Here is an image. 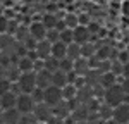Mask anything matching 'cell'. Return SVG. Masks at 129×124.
Masks as SVG:
<instances>
[{
    "instance_id": "cell-1",
    "label": "cell",
    "mask_w": 129,
    "mask_h": 124,
    "mask_svg": "<svg viewBox=\"0 0 129 124\" xmlns=\"http://www.w3.org/2000/svg\"><path fill=\"white\" fill-rule=\"evenodd\" d=\"M126 98H127V95L124 93V90H122V86H120L119 83L114 84V86H110V88H107L103 91V102L107 103V105H110L112 109H115L120 103H126Z\"/></svg>"
},
{
    "instance_id": "cell-2",
    "label": "cell",
    "mask_w": 129,
    "mask_h": 124,
    "mask_svg": "<svg viewBox=\"0 0 129 124\" xmlns=\"http://www.w3.org/2000/svg\"><path fill=\"white\" fill-rule=\"evenodd\" d=\"M17 86H19L21 93H26V95H31V93L36 90V72H21L19 78H17Z\"/></svg>"
},
{
    "instance_id": "cell-3",
    "label": "cell",
    "mask_w": 129,
    "mask_h": 124,
    "mask_svg": "<svg viewBox=\"0 0 129 124\" xmlns=\"http://www.w3.org/2000/svg\"><path fill=\"white\" fill-rule=\"evenodd\" d=\"M64 98H62V88H57V86H53V84H50L48 88H45L43 90V102L50 105L52 109L55 107V105H59Z\"/></svg>"
},
{
    "instance_id": "cell-4",
    "label": "cell",
    "mask_w": 129,
    "mask_h": 124,
    "mask_svg": "<svg viewBox=\"0 0 129 124\" xmlns=\"http://www.w3.org/2000/svg\"><path fill=\"white\" fill-rule=\"evenodd\" d=\"M35 107H36V103H35V100L31 98V95H26V93L17 95L16 109L19 110V114H33Z\"/></svg>"
},
{
    "instance_id": "cell-5",
    "label": "cell",
    "mask_w": 129,
    "mask_h": 124,
    "mask_svg": "<svg viewBox=\"0 0 129 124\" xmlns=\"http://www.w3.org/2000/svg\"><path fill=\"white\" fill-rule=\"evenodd\" d=\"M33 115L36 117L38 122H45L47 124L50 119L53 117V109H52L50 105H47L45 102L36 103V107H35V110H33Z\"/></svg>"
},
{
    "instance_id": "cell-6",
    "label": "cell",
    "mask_w": 129,
    "mask_h": 124,
    "mask_svg": "<svg viewBox=\"0 0 129 124\" xmlns=\"http://www.w3.org/2000/svg\"><path fill=\"white\" fill-rule=\"evenodd\" d=\"M28 31H29V36L36 41L45 40V36H47V28L43 26L41 21H31L28 26Z\"/></svg>"
},
{
    "instance_id": "cell-7",
    "label": "cell",
    "mask_w": 129,
    "mask_h": 124,
    "mask_svg": "<svg viewBox=\"0 0 129 124\" xmlns=\"http://www.w3.org/2000/svg\"><path fill=\"white\" fill-rule=\"evenodd\" d=\"M112 119L117 124H129V103H120L114 109Z\"/></svg>"
},
{
    "instance_id": "cell-8",
    "label": "cell",
    "mask_w": 129,
    "mask_h": 124,
    "mask_svg": "<svg viewBox=\"0 0 129 124\" xmlns=\"http://www.w3.org/2000/svg\"><path fill=\"white\" fill-rule=\"evenodd\" d=\"M72 36H74V43H78V45H84V43L91 41V33H89L88 26H78V28H74L72 29Z\"/></svg>"
},
{
    "instance_id": "cell-9",
    "label": "cell",
    "mask_w": 129,
    "mask_h": 124,
    "mask_svg": "<svg viewBox=\"0 0 129 124\" xmlns=\"http://www.w3.org/2000/svg\"><path fill=\"white\" fill-rule=\"evenodd\" d=\"M35 53L40 60H47L48 57H52V43L47 40H41L36 43V48H35Z\"/></svg>"
},
{
    "instance_id": "cell-10",
    "label": "cell",
    "mask_w": 129,
    "mask_h": 124,
    "mask_svg": "<svg viewBox=\"0 0 129 124\" xmlns=\"http://www.w3.org/2000/svg\"><path fill=\"white\" fill-rule=\"evenodd\" d=\"M16 103H17V95H14L12 91L5 93L0 97V110H10V109H16Z\"/></svg>"
},
{
    "instance_id": "cell-11",
    "label": "cell",
    "mask_w": 129,
    "mask_h": 124,
    "mask_svg": "<svg viewBox=\"0 0 129 124\" xmlns=\"http://www.w3.org/2000/svg\"><path fill=\"white\" fill-rule=\"evenodd\" d=\"M52 84V72H48L47 69H41V71L36 72V88H48Z\"/></svg>"
},
{
    "instance_id": "cell-12",
    "label": "cell",
    "mask_w": 129,
    "mask_h": 124,
    "mask_svg": "<svg viewBox=\"0 0 129 124\" xmlns=\"http://www.w3.org/2000/svg\"><path fill=\"white\" fill-rule=\"evenodd\" d=\"M53 117H59V119H67V117H71L69 102L62 100L59 105H55V107H53Z\"/></svg>"
},
{
    "instance_id": "cell-13",
    "label": "cell",
    "mask_w": 129,
    "mask_h": 124,
    "mask_svg": "<svg viewBox=\"0 0 129 124\" xmlns=\"http://www.w3.org/2000/svg\"><path fill=\"white\" fill-rule=\"evenodd\" d=\"M66 53H67V45L66 43H62V41H55V43H52V57L53 59H57V60H62L64 57H66Z\"/></svg>"
},
{
    "instance_id": "cell-14",
    "label": "cell",
    "mask_w": 129,
    "mask_h": 124,
    "mask_svg": "<svg viewBox=\"0 0 129 124\" xmlns=\"http://www.w3.org/2000/svg\"><path fill=\"white\" fill-rule=\"evenodd\" d=\"M119 83V78L115 76V74H112V72H103L102 76H100V86L103 88V90H107L110 86H114V84H117Z\"/></svg>"
},
{
    "instance_id": "cell-15",
    "label": "cell",
    "mask_w": 129,
    "mask_h": 124,
    "mask_svg": "<svg viewBox=\"0 0 129 124\" xmlns=\"http://www.w3.org/2000/svg\"><path fill=\"white\" fill-rule=\"evenodd\" d=\"M52 84L57 88H64L67 84V72L57 69L55 72H52Z\"/></svg>"
},
{
    "instance_id": "cell-16",
    "label": "cell",
    "mask_w": 129,
    "mask_h": 124,
    "mask_svg": "<svg viewBox=\"0 0 129 124\" xmlns=\"http://www.w3.org/2000/svg\"><path fill=\"white\" fill-rule=\"evenodd\" d=\"M16 66H17L19 72H31V71H35V60H31L28 55L19 57V60H17Z\"/></svg>"
},
{
    "instance_id": "cell-17",
    "label": "cell",
    "mask_w": 129,
    "mask_h": 124,
    "mask_svg": "<svg viewBox=\"0 0 129 124\" xmlns=\"http://www.w3.org/2000/svg\"><path fill=\"white\" fill-rule=\"evenodd\" d=\"M4 112V124H19L21 114L17 109H10V110H2Z\"/></svg>"
},
{
    "instance_id": "cell-18",
    "label": "cell",
    "mask_w": 129,
    "mask_h": 124,
    "mask_svg": "<svg viewBox=\"0 0 129 124\" xmlns=\"http://www.w3.org/2000/svg\"><path fill=\"white\" fill-rule=\"evenodd\" d=\"M96 55V43L95 41H88L84 45H81V57L83 59H91Z\"/></svg>"
},
{
    "instance_id": "cell-19",
    "label": "cell",
    "mask_w": 129,
    "mask_h": 124,
    "mask_svg": "<svg viewBox=\"0 0 129 124\" xmlns=\"http://www.w3.org/2000/svg\"><path fill=\"white\" fill-rule=\"evenodd\" d=\"M66 57L72 62H76L78 59H81V45L74 43V41L69 43V45H67V53H66Z\"/></svg>"
},
{
    "instance_id": "cell-20",
    "label": "cell",
    "mask_w": 129,
    "mask_h": 124,
    "mask_svg": "<svg viewBox=\"0 0 129 124\" xmlns=\"http://www.w3.org/2000/svg\"><path fill=\"white\" fill-rule=\"evenodd\" d=\"M74 71H76V74L78 76H86L89 71V62L88 59H78V60L74 62Z\"/></svg>"
},
{
    "instance_id": "cell-21",
    "label": "cell",
    "mask_w": 129,
    "mask_h": 124,
    "mask_svg": "<svg viewBox=\"0 0 129 124\" xmlns=\"http://www.w3.org/2000/svg\"><path fill=\"white\" fill-rule=\"evenodd\" d=\"M57 21H59L57 14H52V12H47V14L41 16V22H43V26L47 29H53L57 26Z\"/></svg>"
},
{
    "instance_id": "cell-22",
    "label": "cell",
    "mask_w": 129,
    "mask_h": 124,
    "mask_svg": "<svg viewBox=\"0 0 129 124\" xmlns=\"http://www.w3.org/2000/svg\"><path fill=\"white\" fill-rule=\"evenodd\" d=\"M76 97H78V88H76L74 84H66V86L62 88V98H64L66 102L74 100Z\"/></svg>"
},
{
    "instance_id": "cell-23",
    "label": "cell",
    "mask_w": 129,
    "mask_h": 124,
    "mask_svg": "<svg viewBox=\"0 0 129 124\" xmlns=\"http://www.w3.org/2000/svg\"><path fill=\"white\" fill-rule=\"evenodd\" d=\"M112 112H114V109L107 105L105 102L100 103V109H98V117L100 119H103V121H110L112 119Z\"/></svg>"
},
{
    "instance_id": "cell-24",
    "label": "cell",
    "mask_w": 129,
    "mask_h": 124,
    "mask_svg": "<svg viewBox=\"0 0 129 124\" xmlns=\"http://www.w3.org/2000/svg\"><path fill=\"white\" fill-rule=\"evenodd\" d=\"M64 22H66V26H67L69 29H74V28H78V26H79L78 14H74V12H67V14L64 16Z\"/></svg>"
},
{
    "instance_id": "cell-25",
    "label": "cell",
    "mask_w": 129,
    "mask_h": 124,
    "mask_svg": "<svg viewBox=\"0 0 129 124\" xmlns=\"http://www.w3.org/2000/svg\"><path fill=\"white\" fill-rule=\"evenodd\" d=\"M43 69H47L48 72H55L59 69V60L53 57H48L47 60H43Z\"/></svg>"
},
{
    "instance_id": "cell-26",
    "label": "cell",
    "mask_w": 129,
    "mask_h": 124,
    "mask_svg": "<svg viewBox=\"0 0 129 124\" xmlns=\"http://www.w3.org/2000/svg\"><path fill=\"white\" fill-rule=\"evenodd\" d=\"M59 69H60V71H64V72H71V71H74V62L69 60L67 57H64L62 60H59Z\"/></svg>"
},
{
    "instance_id": "cell-27",
    "label": "cell",
    "mask_w": 129,
    "mask_h": 124,
    "mask_svg": "<svg viewBox=\"0 0 129 124\" xmlns=\"http://www.w3.org/2000/svg\"><path fill=\"white\" fill-rule=\"evenodd\" d=\"M60 41H62V43H66V45L72 43V41H74V36H72V29L66 28V29L60 31Z\"/></svg>"
},
{
    "instance_id": "cell-28",
    "label": "cell",
    "mask_w": 129,
    "mask_h": 124,
    "mask_svg": "<svg viewBox=\"0 0 129 124\" xmlns=\"http://www.w3.org/2000/svg\"><path fill=\"white\" fill-rule=\"evenodd\" d=\"M45 40L50 41V43H55V41L60 40V33L55 29V28H53V29H47V36H45Z\"/></svg>"
},
{
    "instance_id": "cell-29",
    "label": "cell",
    "mask_w": 129,
    "mask_h": 124,
    "mask_svg": "<svg viewBox=\"0 0 129 124\" xmlns=\"http://www.w3.org/2000/svg\"><path fill=\"white\" fill-rule=\"evenodd\" d=\"M122 67H124V64H120L119 60H112V64H110V72L119 78V76H122Z\"/></svg>"
},
{
    "instance_id": "cell-30",
    "label": "cell",
    "mask_w": 129,
    "mask_h": 124,
    "mask_svg": "<svg viewBox=\"0 0 129 124\" xmlns=\"http://www.w3.org/2000/svg\"><path fill=\"white\" fill-rule=\"evenodd\" d=\"M19 124H38V121L33 114H21Z\"/></svg>"
},
{
    "instance_id": "cell-31",
    "label": "cell",
    "mask_w": 129,
    "mask_h": 124,
    "mask_svg": "<svg viewBox=\"0 0 129 124\" xmlns=\"http://www.w3.org/2000/svg\"><path fill=\"white\" fill-rule=\"evenodd\" d=\"M10 86H12V81H9V79H2V81H0V97L5 95V93H9Z\"/></svg>"
},
{
    "instance_id": "cell-32",
    "label": "cell",
    "mask_w": 129,
    "mask_h": 124,
    "mask_svg": "<svg viewBox=\"0 0 129 124\" xmlns=\"http://www.w3.org/2000/svg\"><path fill=\"white\" fill-rule=\"evenodd\" d=\"M9 17H5V16H0V35H5L7 29H9Z\"/></svg>"
},
{
    "instance_id": "cell-33",
    "label": "cell",
    "mask_w": 129,
    "mask_h": 124,
    "mask_svg": "<svg viewBox=\"0 0 129 124\" xmlns=\"http://www.w3.org/2000/svg\"><path fill=\"white\" fill-rule=\"evenodd\" d=\"M31 98L35 100V103H41L43 102V90L41 88H36L35 91L31 93Z\"/></svg>"
},
{
    "instance_id": "cell-34",
    "label": "cell",
    "mask_w": 129,
    "mask_h": 124,
    "mask_svg": "<svg viewBox=\"0 0 129 124\" xmlns=\"http://www.w3.org/2000/svg\"><path fill=\"white\" fill-rule=\"evenodd\" d=\"M120 10H122L124 17H127V19H129V0H122V4H120Z\"/></svg>"
},
{
    "instance_id": "cell-35",
    "label": "cell",
    "mask_w": 129,
    "mask_h": 124,
    "mask_svg": "<svg viewBox=\"0 0 129 124\" xmlns=\"http://www.w3.org/2000/svg\"><path fill=\"white\" fill-rule=\"evenodd\" d=\"M119 84L122 86L124 93H126V95H129V78H122V79L119 81Z\"/></svg>"
},
{
    "instance_id": "cell-36",
    "label": "cell",
    "mask_w": 129,
    "mask_h": 124,
    "mask_svg": "<svg viewBox=\"0 0 129 124\" xmlns=\"http://www.w3.org/2000/svg\"><path fill=\"white\" fill-rule=\"evenodd\" d=\"M2 79H9V67L0 66V81Z\"/></svg>"
},
{
    "instance_id": "cell-37",
    "label": "cell",
    "mask_w": 129,
    "mask_h": 124,
    "mask_svg": "<svg viewBox=\"0 0 129 124\" xmlns=\"http://www.w3.org/2000/svg\"><path fill=\"white\" fill-rule=\"evenodd\" d=\"M122 78H129V62L124 64V67H122Z\"/></svg>"
},
{
    "instance_id": "cell-38",
    "label": "cell",
    "mask_w": 129,
    "mask_h": 124,
    "mask_svg": "<svg viewBox=\"0 0 129 124\" xmlns=\"http://www.w3.org/2000/svg\"><path fill=\"white\" fill-rule=\"evenodd\" d=\"M47 124H64V119H59V117H52Z\"/></svg>"
},
{
    "instance_id": "cell-39",
    "label": "cell",
    "mask_w": 129,
    "mask_h": 124,
    "mask_svg": "<svg viewBox=\"0 0 129 124\" xmlns=\"http://www.w3.org/2000/svg\"><path fill=\"white\" fill-rule=\"evenodd\" d=\"M0 124H4V112L0 110Z\"/></svg>"
},
{
    "instance_id": "cell-40",
    "label": "cell",
    "mask_w": 129,
    "mask_h": 124,
    "mask_svg": "<svg viewBox=\"0 0 129 124\" xmlns=\"http://www.w3.org/2000/svg\"><path fill=\"white\" fill-rule=\"evenodd\" d=\"M105 124H117V122H115L114 119H110V121H107V122H105Z\"/></svg>"
},
{
    "instance_id": "cell-41",
    "label": "cell",
    "mask_w": 129,
    "mask_h": 124,
    "mask_svg": "<svg viewBox=\"0 0 129 124\" xmlns=\"http://www.w3.org/2000/svg\"><path fill=\"white\" fill-rule=\"evenodd\" d=\"M2 57H4V53H2V50H0V60H2Z\"/></svg>"
},
{
    "instance_id": "cell-42",
    "label": "cell",
    "mask_w": 129,
    "mask_h": 124,
    "mask_svg": "<svg viewBox=\"0 0 129 124\" xmlns=\"http://www.w3.org/2000/svg\"><path fill=\"white\" fill-rule=\"evenodd\" d=\"M76 124H89V122H86V121H84V122H76Z\"/></svg>"
}]
</instances>
